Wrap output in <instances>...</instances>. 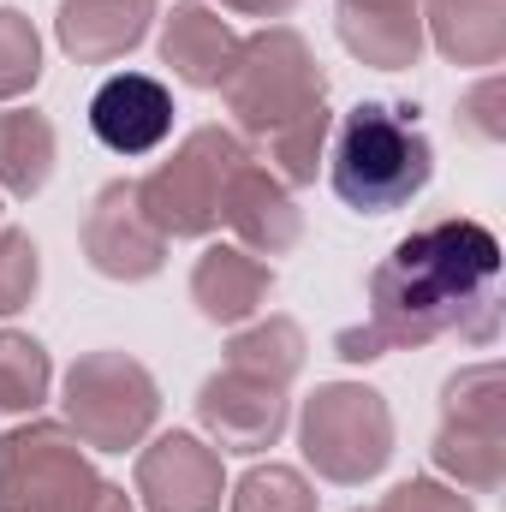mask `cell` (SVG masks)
Masks as SVG:
<instances>
[{"label": "cell", "mask_w": 506, "mask_h": 512, "mask_svg": "<svg viewBox=\"0 0 506 512\" xmlns=\"http://www.w3.org/2000/svg\"><path fill=\"white\" fill-rule=\"evenodd\" d=\"M441 334L489 346L501 334V239L471 215H441L405 233L370 274V322L340 328L334 352L370 364L381 352H417Z\"/></svg>", "instance_id": "1"}, {"label": "cell", "mask_w": 506, "mask_h": 512, "mask_svg": "<svg viewBox=\"0 0 506 512\" xmlns=\"http://www.w3.org/2000/svg\"><path fill=\"white\" fill-rule=\"evenodd\" d=\"M435 173L429 131L417 126V108L405 102H358L328 131V179L334 197L358 215L405 209Z\"/></svg>", "instance_id": "2"}, {"label": "cell", "mask_w": 506, "mask_h": 512, "mask_svg": "<svg viewBox=\"0 0 506 512\" xmlns=\"http://www.w3.org/2000/svg\"><path fill=\"white\" fill-rule=\"evenodd\" d=\"M0 512H137L120 483H102L66 423L30 417L0 441Z\"/></svg>", "instance_id": "3"}, {"label": "cell", "mask_w": 506, "mask_h": 512, "mask_svg": "<svg viewBox=\"0 0 506 512\" xmlns=\"http://www.w3.org/2000/svg\"><path fill=\"white\" fill-rule=\"evenodd\" d=\"M227 108L245 137L268 143L286 126L310 120L316 108H328V72L316 66L310 42L286 24H268L239 42V60L227 72Z\"/></svg>", "instance_id": "4"}, {"label": "cell", "mask_w": 506, "mask_h": 512, "mask_svg": "<svg viewBox=\"0 0 506 512\" xmlns=\"http://www.w3.org/2000/svg\"><path fill=\"white\" fill-rule=\"evenodd\" d=\"M251 161V143L227 126H197L173 161H161L149 179H137V203L155 221L161 239H209L221 227L227 179Z\"/></svg>", "instance_id": "5"}, {"label": "cell", "mask_w": 506, "mask_h": 512, "mask_svg": "<svg viewBox=\"0 0 506 512\" xmlns=\"http://www.w3.org/2000/svg\"><path fill=\"white\" fill-rule=\"evenodd\" d=\"M298 447L322 483L358 489L393 459V411L364 382H322L298 411Z\"/></svg>", "instance_id": "6"}, {"label": "cell", "mask_w": 506, "mask_h": 512, "mask_svg": "<svg viewBox=\"0 0 506 512\" xmlns=\"http://www.w3.org/2000/svg\"><path fill=\"white\" fill-rule=\"evenodd\" d=\"M435 471L465 495H489L506 483V376L501 364H471L441 393Z\"/></svg>", "instance_id": "7"}, {"label": "cell", "mask_w": 506, "mask_h": 512, "mask_svg": "<svg viewBox=\"0 0 506 512\" xmlns=\"http://www.w3.org/2000/svg\"><path fill=\"white\" fill-rule=\"evenodd\" d=\"M155 376L126 352H90L66 370V429L96 453H126L155 429Z\"/></svg>", "instance_id": "8"}, {"label": "cell", "mask_w": 506, "mask_h": 512, "mask_svg": "<svg viewBox=\"0 0 506 512\" xmlns=\"http://www.w3.org/2000/svg\"><path fill=\"white\" fill-rule=\"evenodd\" d=\"M84 256L108 280H149L167 262V239L155 233V221L137 203V179H114L96 191L84 215Z\"/></svg>", "instance_id": "9"}, {"label": "cell", "mask_w": 506, "mask_h": 512, "mask_svg": "<svg viewBox=\"0 0 506 512\" xmlns=\"http://www.w3.org/2000/svg\"><path fill=\"white\" fill-rule=\"evenodd\" d=\"M137 495H143V512H221V495H227L221 453L173 429L137 453Z\"/></svg>", "instance_id": "10"}, {"label": "cell", "mask_w": 506, "mask_h": 512, "mask_svg": "<svg viewBox=\"0 0 506 512\" xmlns=\"http://www.w3.org/2000/svg\"><path fill=\"white\" fill-rule=\"evenodd\" d=\"M197 417L215 441V453H262L286 435L292 411H286V387L239 376V370H221L209 376L197 393Z\"/></svg>", "instance_id": "11"}, {"label": "cell", "mask_w": 506, "mask_h": 512, "mask_svg": "<svg viewBox=\"0 0 506 512\" xmlns=\"http://www.w3.org/2000/svg\"><path fill=\"white\" fill-rule=\"evenodd\" d=\"M90 131L114 155H149V149H161L167 131H173V96H167V84L149 78V72H114L90 96Z\"/></svg>", "instance_id": "12"}, {"label": "cell", "mask_w": 506, "mask_h": 512, "mask_svg": "<svg viewBox=\"0 0 506 512\" xmlns=\"http://www.w3.org/2000/svg\"><path fill=\"white\" fill-rule=\"evenodd\" d=\"M221 221L239 233V245H245L251 256H286L292 245H298V233H304L292 191H286V185H280L256 155L233 173V179H227Z\"/></svg>", "instance_id": "13"}, {"label": "cell", "mask_w": 506, "mask_h": 512, "mask_svg": "<svg viewBox=\"0 0 506 512\" xmlns=\"http://www.w3.org/2000/svg\"><path fill=\"white\" fill-rule=\"evenodd\" d=\"M334 30L346 54L376 72H405L423 54V6L417 0H334Z\"/></svg>", "instance_id": "14"}, {"label": "cell", "mask_w": 506, "mask_h": 512, "mask_svg": "<svg viewBox=\"0 0 506 512\" xmlns=\"http://www.w3.org/2000/svg\"><path fill=\"white\" fill-rule=\"evenodd\" d=\"M239 42L245 36L215 6H197V0L173 6V18L161 24V60L191 90H221L227 72H233V60H239Z\"/></svg>", "instance_id": "15"}, {"label": "cell", "mask_w": 506, "mask_h": 512, "mask_svg": "<svg viewBox=\"0 0 506 512\" xmlns=\"http://www.w3.org/2000/svg\"><path fill=\"white\" fill-rule=\"evenodd\" d=\"M155 0H60L54 36L78 66H108L149 36Z\"/></svg>", "instance_id": "16"}, {"label": "cell", "mask_w": 506, "mask_h": 512, "mask_svg": "<svg viewBox=\"0 0 506 512\" xmlns=\"http://www.w3.org/2000/svg\"><path fill=\"white\" fill-rule=\"evenodd\" d=\"M268 292H274V268L262 256H251L245 245H209V251L197 256V268H191V298L221 328L256 316Z\"/></svg>", "instance_id": "17"}, {"label": "cell", "mask_w": 506, "mask_h": 512, "mask_svg": "<svg viewBox=\"0 0 506 512\" xmlns=\"http://www.w3.org/2000/svg\"><path fill=\"white\" fill-rule=\"evenodd\" d=\"M423 42H435L453 66H495L506 54V0H429Z\"/></svg>", "instance_id": "18"}, {"label": "cell", "mask_w": 506, "mask_h": 512, "mask_svg": "<svg viewBox=\"0 0 506 512\" xmlns=\"http://www.w3.org/2000/svg\"><path fill=\"white\" fill-rule=\"evenodd\" d=\"M54 173V126L36 108H6L0 114V191L36 197Z\"/></svg>", "instance_id": "19"}, {"label": "cell", "mask_w": 506, "mask_h": 512, "mask_svg": "<svg viewBox=\"0 0 506 512\" xmlns=\"http://www.w3.org/2000/svg\"><path fill=\"white\" fill-rule=\"evenodd\" d=\"M227 370L239 376H256V382L292 387V376L304 370V334L292 316H268V322H251L245 334L227 340Z\"/></svg>", "instance_id": "20"}, {"label": "cell", "mask_w": 506, "mask_h": 512, "mask_svg": "<svg viewBox=\"0 0 506 512\" xmlns=\"http://www.w3.org/2000/svg\"><path fill=\"white\" fill-rule=\"evenodd\" d=\"M48 382H54V364L42 352V340L18 334V328H0V411H36L48 399Z\"/></svg>", "instance_id": "21"}, {"label": "cell", "mask_w": 506, "mask_h": 512, "mask_svg": "<svg viewBox=\"0 0 506 512\" xmlns=\"http://www.w3.org/2000/svg\"><path fill=\"white\" fill-rule=\"evenodd\" d=\"M233 512H316V489L292 465H251L233 489Z\"/></svg>", "instance_id": "22"}, {"label": "cell", "mask_w": 506, "mask_h": 512, "mask_svg": "<svg viewBox=\"0 0 506 512\" xmlns=\"http://www.w3.org/2000/svg\"><path fill=\"white\" fill-rule=\"evenodd\" d=\"M42 78V36L24 12L0 6V102H18Z\"/></svg>", "instance_id": "23"}, {"label": "cell", "mask_w": 506, "mask_h": 512, "mask_svg": "<svg viewBox=\"0 0 506 512\" xmlns=\"http://www.w3.org/2000/svg\"><path fill=\"white\" fill-rule=\"evenodd\" d=\"M42 286V256L36 239L18 227H0V316H18Z\"/></svg>", "instance_id": "24"}, {"label": "cell", "mask_w": 506, "mask_h": 512, "mask_svg": "<svg viewBox=\"0 0 506 512\" xmlns=\"http://www.w3.org/2000/svg\"><path fill=\"white\" fill-rule=\"evenodd\" d=\"M376 512H477L465 489H447L435 477H405L393 495H381Z\"/></svg>", "instance_id": "25"}, {"label": "cell", "mask_w": 506, "mask_h": 512, "mask_svg": "<svg viewBox=\"0 0 506 512\" xmlns=\"http://www.w3.org/2000/svg\"><path fill=\"white\" fill-rule=\"evenodd\" d=\"M459 126L471 131L477 143H501L506 137V84L501 78H483V84L459 102Z\"/></svg>", "instance_id": "26"}, {"label": "cell", "mask_w": 506, "mask_h": 512, "mask_svg": "<svg viewBox=\"0 0 506 512\" xmlns=\"http://www.w3.org/2000/svg\"><path fill=\"white\" fill-rule=\"evenodd\" d=\"M221 6H233V12H245V18H280V12H292L298 0H221Z\"/></svg>", "instance_id": "27"}, {"label": "cell", "mask_w": 506, "mask_h": 512, "mask_svg": "<svg viewBox=\"0 0 506 512\" xmlns=\"http://www.w3.org/2000/svg\"><path fill=\"white\" fill-rule=\"evenodd\" d=\"M370 512H376V507H370Z\"/></svg>", "instance_id": "28"}]
</instances>
